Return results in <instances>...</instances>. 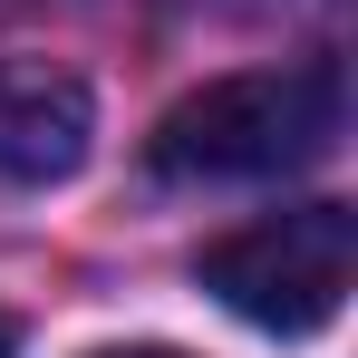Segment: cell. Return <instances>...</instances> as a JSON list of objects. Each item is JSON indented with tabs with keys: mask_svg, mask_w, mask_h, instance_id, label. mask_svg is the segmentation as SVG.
<instances>
[{
	"mask_svg": "<svg viewBox=\"0 0 358 358\" xmlns=\"http://www.w3.org/2000/svg\"><path fill=\"white\" fill-rule=\"evenodd\" d=\"M339 126H349V87L329 59L242 68V78H213L155 117L145 165L175 184H271V175L320 165L339 145Z\"/></svg>",
	"mask_w": 358,
	"mask_h": 358,
	"instance_id": "1",
	"label": "cell"
},
{
	"mask_svg": "<svg viewBox=\"0 0 358 358\" xmlns=\"http://www.w3.org/2000/svg\"><path fill=\"white\" fill-rule=\"evenodd\" d=\"M0 358H20V329H10V320H0Z\"/></svg>",
	"mask_w": 358,
	"mask_h": 358,
	"instance_id": "5",
	"label": "cell"
},
{
	"mask_svg": "<svg viewBox=\"0 0 358 358\" xmlns=\"http://www.w3.org/2000/svg\"><path fill=\"white\" fill-rule=\"evenodd\" d=\"M97 145L87 78L49 59H0V184H68Z\"/></svg>",
	"mask_w": 358,
	"mask_h": 358,
	"instance_id": "3",
	"label": "cell"
},
{
	"mask_svg": "<svg viewBox=\"0 0 358 358\" xmlns=\"http://www.w3.org/2000/svg\"><path fill=\"white\" fill-rule=\"evenodd\" d=\"M97 358H184V349H97Z\"/></svg>",
	"mask_w": 358,
	"mask_h": 358,
	"instance_id": "4",
	"label": "cell"
},
{
	"mask_svg": "<svg viewBox=\"0 0 358 358\" xmlns=\"http://www.w3.org/2000/svg\"><path fill=\"white\" fill-rule=\"evenodd\" d=\"M358 271V223L349 203H300V213H271V223H242L203 252V291L223 300L233 320L271 329V339H310L339 320Z\"/></svg>",
	"mask_w": 358,
	"mask_h": 358,
	"instance_id": "2",
	"label": "cell"
}]
</instances>
